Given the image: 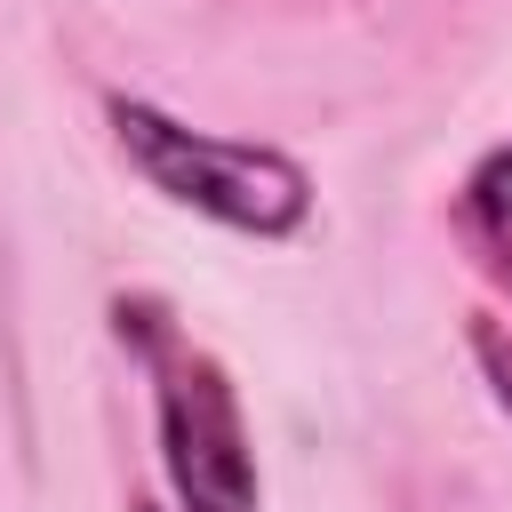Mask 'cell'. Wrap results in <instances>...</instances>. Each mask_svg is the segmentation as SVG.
Returning <instances> with one entry per match:
<instances>
[{
	"label": "cell",
	"instance_id": "2",
	"mask_svg": "<svg viewBox=\"0 0 512 512\" xmlns=\"http://www.w3.org/2000/svg\"><path fill=\"white\" fill-rule=\"evenodd\" d=\"M112 328H120V344H136L152 360V384H160V472H168L176 504L184 512H256V496H264L256 488V448H248L240 392H232L224 360L184 344L152 296H120Z\"/></svg>",
	"mask_w": 512,
	"mask_h": 512
},
{
	"label": "cell",
	"instance_id": "1",
	"mask_svg": "<svg viewBox=\"0 0 512 512\" xmlns=\"http://www.w3.org/2000/svg\"><path fill=\"white\" fill-rule=\"evenodd\" d=\"M104 120H112L120 160L160 200H176V208H192L224 232H248V240H296L312 224V176L288 152L184 128L144 96H104Z\"/></svg>",
	"mask_w": 512,
	"mask_h": 512
},
{
	"label": "cell",
	"instance_id": "3",
	"mask_svg": "<svg viewBox=\"0 0 512 512\" xmlns=\"http://www.w3.org/2000/svg\"><path fill=\"white\" fill-rule=\"evenodd\" d=\"M464 232H472L480 264L512 288V144H496L472 168V184H464Z\"/></svg>",
	"mask_w": 512,
	"mask_h": 512
},
{
	"label": "cell",
	"instance_id": "4",
	"mask_svg": "<svg viewBox=\"0 0 512 512\" xmlns=\"http://www.w3.org/2000/svg\"><path fill=\"white\" fill-rule=\"evenodd\" d=\"M472 352H480V368L496 376V400L512 408V336H504L496 320H480V328H472Z\"/></svg>",
	"mask_w": 512,
	"mask_h": 512
},
{
	"label": "cell",
	"instance_id": "5",
	"mask_svg": "<svg viewBox=\"0 0 512 512\" xmlns=\"http://www.w3.org/2000/svg\"><path fill=\"white\" fill-rule=\"evenodd\" d=\"M128 512H160V504H152V496H136V504H128Z\"/></svg>",
	"mask_w": 512,
	"mask_h": 512
}]
</instances>
